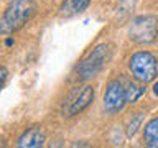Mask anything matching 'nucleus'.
<instances>
[{
    "label": "nucleus",
    "instance_id": "nucleus-1",
    "mask_svg": "<svg viewBox=\"0 0 158 148\" xmlns=\"http://www.w3.org/2000/svg\"><path fill=\"white\" fill-rule=\"evenodd\" d=\"M114 54V46L110 43H101L97 44L94 49H91L84 59L76 66V77L81 81L96 77L104 68L107 66V63L112 59Z\"/></svg>",
    "mask_w": 158,
    "mask_h": 148
},
{
    "label": "nucleus",
    "instance_id": "nucleus-4",
    "mask_svg": "<svg viewBox=\"0 0 158 148\" xmlns=\"http://www.w3.org/2000/svg\"><path fill=\"white\" fill-rule=\"evenodd\" d=\"M158 36V17L140 15L128 27V38L137 44H152Z\"/></svg>",
    "mask_w": 158,
    "mask_h": 148
},
{
    "label": "nucleus",
    "instance_id": "nucleus-12",
    "mask_svg": "<svg viewBox=\"0 0 158 148\" xmlns=\"http://www.w3.org/2000/svg\"><path fill=\"white\" fill-rule=\"evenodd\" d=\"M5 82H7V69L2 68V84L5 86Z\"/></svg>",
    "mask_w": 158,
    "mask_h": 148
},
{
    "label": "nucleus",
    "instance_id": "nucleus-7",
    "mask_svg": "<svg viewBox=\"0 0 158 148\" xmlns=\"http://www.w3.org/2000/svg\"><path fill=\"white\" fill-rule=\"evenodd\" d=\"M44 133L40 127H31L28 130H25L20 138L17 140V146L20 148H36L44 145Z\"/></svg>",
    "mask_w": 158,
    "mask_h": 148
},
{
    "label": "nucleus",
    "instance_id": "nucleus-2",
    "mask_svg": "<svg viewBox=\"0 0 158 148\" xmlns=\"http://www.w3.org/2000/svg\"><path fill=\"white\" fill-rule=\"evenodd\" d=\"M36 8L35 0H12L2 17V33H13L25 27L36 13Z\"/></svg>",
    "mask_w": 158,
    "mask_h": 148
},
{
    "label": "nucleus",
    "instance_id": "nucleus-13",
    "mask_svg": "<svg viewBox=\"0 0 158 148\" xmlns=\"http://www.w3.org/2000/svg\"><path fill=\"white\" fill-rule=\"evenodd\" d=\"M153 92H155V96H158V82L153 86Z\"/></svg>",
    "mask_w": 158,
    "mask_h": 148
},
{
    "label": "nucleus",
    "instance_id": "nucleus-3",
    "mask_svg": "<svg viewBox=\"0 0 158 148\" xmlns=\"http://www.w3.org/2000/svg\"><path fill=\"white\" fill-rule=\"evenodd\" d=\"M128 71L137 82H152L158 74V61L150 51H137L128 59Z\"/></svg>",
    "mask_w": 158,
    "mask_h": 148
},
{
    "label": "nucleus",
    "instance_id": "nucleus-10",
    "mask_svg": "<svg viewBox=\"0 0 158 148\" xmlns=\"http://www.w3.org/2000/svg\"><path fill=\"white\" fill-rule=\"evenodd\" d=\"M140 84H133V82L127 84V101L128 102H135L137 99H140L145 94V86H140Z\"/></svg>",
    "mask_w": 158,
    "mask_h": 148
},
{
    "label": "nucleus",
    "instance_id": "nucleus-11",
    "mask_svg": "<svg viewBox=\"0 0 158 148\" xmlns=\"http://www.w3.org/2000/svg\"><path fill=\"white\" fill-rule=\"evenodd\" d=\"M142 122H143V115H142V113H133L132 118L128 120V125H127V135L128 137L135 135L137 130L142 125Z\"/></svg>",
    "mask_w": 158,
    "mask_h": 148
},
{
    "label": "nucleus",
    "instance_id": "nucleus-5",
    "mask_svg": "<svg viewBox=\"0 0 158 148\" xmlns=\"http://www.w3.org/2000/svg\"><path fill=\"white\" fill-rule=\"evenodd\" d=\"M94 96H96V91H94V87L89 86V84L74 89L73 92L68 94V97L64 99V102H63V107H61L63 117L71 118V117H76L77 113L84 112L94 102Z\"/></svg>",
    "mask_w": 158,
    "mask_h": 148
},
{
    "label": "nucleus",
    "instance_id": "nucleus-6",
    "mask_svg": "<svg viewBox=\"0 0 158 148\" xmlns=\"http://www.w3.org/2000/svg\"><path fill=\"white\" fill-rule=\"evenodd\" d=\"M127 101V86L123 84L122 79H112L109 81L106 92L102 99V107L109 113H117L120 112Z\"/></svg>",
    "mask_w": 158,
    "mask_h": 148
},
{
    "label": "nucleus",
    "instance_id": "nucleus-9",
    "mask_svg": "<svg viewBox=\"0 0 158 148\" xmlns=\"http://www.w3.org/2000/svg\"><path fill=\"white\" fill-rule=\"evenodd\" d=\"M143 142L147 146L158 148V117H153L147 122L143 128Z\"/></svg>",
    "mask_w": 158,
    "mask_h": 148
},
{
    "label": "nucleus",
    "instance_id": "nucleus-8",
    "mask_svg": "<svg viewBox=\"0 0 158 148\" xmlns=\"http://www.w3.org/2000/svg\"><path fill=\"white\" fill-rule=\"evenodd\" d=\"M91 0H63L61 7H59V15L64 18L74 17L77 13H82L89 7Z\"/></svg>",
    "mask_w": 158,
    "mask_h": 148
}]
</instances>
